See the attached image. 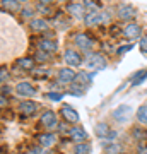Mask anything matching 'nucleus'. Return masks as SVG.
<instances>
[{"instance_id": "nucleus-16", "label": "nucleus", "mask_w": 147, "mask_h": 154, "mask_svg": "<svg viewBox=\"0 0 147 154\" xmlns=\"http://www.w3.org/2000/svg\"><path fill=\"white\" fill-rule=\"evenodd\" d=\"M70 137L74 139V140H77V144H84L86 142V139H87V134L84 132L79 125H75V127H72L70 128Z\"/></svg>"}, {"instance_id": "nucleus-28", "label": "nucleus", "mask_w": 147, "mask_h": 154, "mask_svg": "<svg viewBox=\"0 0 147 154\" xmlns=\"http://www.w3.org/2000/svg\"><path fill=\"white\" fill-rule=\"evenodd\" d=\"M7 79H9V72H7L5 67H2V70H0V81H2V86H5Z\"/></svg>"}, {"instance_id": "nucleus-19", "label": "nucleus", "mask_w": 147, "mask_h": 154, "mask_svg": "<svg viewBox=\"0 0 147 154\" xmlns=\"http://www.w3.org/2000/svg\"><path fill=\"white\" fill-rule=\"evenodd\" d=\"M29 26H31V29H33V31L43 33V31H46V29H48V22L44 21V19H33Z\"/></svg>"}, {"instance_id": "nucleus-21", "label": "nucleus", "mask_w": 147, "mask_h": 154, "mask_svg": "<svg viewBox=\"0 0 147 154\" xmlns=\"http://www.w3.org/2000/svg\"><path fill=\"white\" fill-rule=\"evenodd\" d=\"M147 79V70H139L137 74L132 75V86H140Z\"/></svg>"}, {"instance_id": "nucleus-20", "label": "nucleus", "mask_w": 147, "mask_h": 154, "mask_svg": "<svg viewBox=\"0 0 147 154\" xmlns=\"http://www.w3.org/2000/svg\"><path fill=\"white\" fill-rule=\"evenodd\" d=\"M17 63H19V67H21L22 70L31 72V70L34 69V63H36V60H34V58H31V57H24V58H21Z\"/></svg>"}, {"instance_id": "nucleus-14", "label": "nucleus", "mask_w": 147, "mask_h": 154, "mask_svg": "<svg viewBox=\"0 0 147 154\" xmlns=\"http://www.w3.org/2000/svg\"><path fill=\"white\" fill-rule=\"evenodd\" d=\"M55 140H57V135L51 132H44V134H39L38 135V142L41 147H50V146H53Z\"/></svg>"}, {"instance_id": "nucleus-37", "label": "nucleus", "mask_w": 147, "mask_h": 154, "mask_svg": "<svg viewBox=\"0 0 147 154\" xmlns=\"http://www.w3.org/2000/svg\"><path fill=\"white\" fill-rule=\"evenodd\" d=\"M115 137H116V132H115V130H111V132H109V135H108V139H109V140H113Z\"/></svg>"}, {"instance_id": "nucleus-35", "label": "nucleus", "mask_w": 147, "mask_h": 154, "mask_svg": "<svg viewBox=\"0 0 147 154\" xmlns=\"http://www.w3.org/2000/svg\"><path fill=\"white\" fill-rule=\"evenodd\" d=\"M26 154H43V152H41V147H31Z\"/></svg>"}, {"instance_id": "nucleus-9", "label": "nucleus", "mask_w": 147, "mask_h": 154, "mask_svg": "<svg viewBox=\"0 0 147 154\" xmlns=\"http://www.w3.org/2000/svg\"><path fill=\"white\" fill-rule=\"evenodd\" d=\"M39 123L48 130V128H53L57 125V115H55V111H44L41 118H39Z\"/></svg>"}, {"instance_id": "nucleus-3", "label": "nucleus", "mask_w": 147, "mask_h": 154, "mask_svg": "<svg viewBox=\"0 0 147 154\" xmlns=\"http://www.w3.org/2000/svg\"><path fill=\"white\" fill-rule=\"evenodd\" d=\"M63 60L69 67H79L82 63V55L74 48H67L65 53H63Z\"/></svg>"}, {"instance_id": "nucleus-27", "label": "nucleus", "mask_w": 147, "mask_h": 154, "mask_svg": "<svg viewBox=\"0 0 147 154\" xmlns=\"http://www.w3.org/2000/svg\"><path fill=\"white\" fill-rule=\"evenodd\" d=\"M84 7H86L89 12H98V9H99L98 4H94V2H89V0H87V2H84Z\"/></svg>"}, {"instance_id": "nucleus-29", "label": "nucleus", "mask_w": 147, "mask_h": 154, "mask_svg": "<svg viewBox=\"0 0 147 154\" xmlns=\"http://www.w3.org/2000/svg\"><path fill=\"white\" fill-rule=\"evenodd\" d=\"M139 46H140V51H142V53H147V36H145V34L140 38V43H139Z\"/></svg>"}, {"instance_id": "nucleus-39", "label": "nucleus", "mask_w": 147, "mask_h": 154, "mask_svg": "<svg viewBox=\"0 0 147 154\" xmlns=\"http://www.w3.org/2000/svg\"><path fill=\"white\" fill-rule=\"evenodd\" d=\"M121 154H128V152H121Z\"/></svg>"}, {"instance_id": "nucleus-22", "label": "nucleus", "mask_w": 147, "mask_h": 154, "mask_svg": "<svg viewBox=\"0 0 147 154\" xmlns=\"http://www.w3.org/2000/svg\"><path fill=\"white\" fill-rule=\"evenodd\" d=\"M104 154H121V146L116 142H111L104 147Z\"/></svg>"}, {"instance_id": "nucleus-13", "label": "nucleus", "mask_w": 147, "mask_h": 154, "mask_svg": "<svg viewBox=\"0 0 147 154\" xmlns=\"http://www.w3.org/2000/svg\"><path fill=\"white\" fill-rule=\"evenodd\" d=\"M17 94H21V96H26V98H29V96H34V93H36V89L33 88V84H29V82H19L17 84V88H16Z\"/></svg>"}, {"instance_id": "nucleus-10", "label": "nucleus", "mask_w": 147, "mask_h": 154, "mask_svg": "<svg viewBox=\"0 0 147 154\" xmlns=\"http://www.w3.org/2000/svg\"><path fill=\"white\" fill-rule=\"evenodd\" d=\"M60 111H62V116H63L67 122H70V123H77V122H79V113H77L70 105H63Z\"/></svg>"}, {"instance_id": "nucleus-18", "label": "nucleus", "mask_w": 147, "mask_h": 154, "mask_svg": "<svg viewBox=\"0 0 147 154\" xmlns=\"http://www.w3.org/2000/svg\"><path fill=\"white\" fill-rule=\"evenodd\" d=\"M109 127L106 125V123H98V125H94V134L98 135L99 139H108L109 135Z\"/></svg>"}, {"instance_id": "nucleus-11", "label": "nucleus", "mask_w": 147, "mask_h": 154, "mask_svg": "<svg viewBox=\"0 0 147 154\" xmlns=\"http://www.w3.org/2000/svg\"><path fill=\"white\" fill-rule=\"evenodd\" d=\"M116 14L123 21H130L132 17H133V7L130 4H120L118 9H116Z\"/></svg>"}, {"instance_id": "nucleus-15", "label": "nucleus", "mask_w": 147, "mask_h": 154, "mask_svg": "<svg viewBox=\"0 0 147 154\" xmlns=\"http://www.w3.org/2000/svg\"><path fill=\"white\" fill-rule=\"evenodd\" d=\"M36 110H38V105H36L34 101H22L21 105H19V111L26 116L36 113Z\"/></svg>"}, {"instance_id": "nucleus-8", "label": "nucleus", "mask_w": 147, "mask_h": 154, "mask_svg": "<svg viewBox=\"0 0 147 154\" xmlns=\"http://www.w3.org/2000/svg\"><path fill=\"white\" fill-rule=\"evenodd\" d=\"M130 113H132L130 105H120L113 111V116H115V120H118V122H127L130 118Z\"/></svg>"}, {"instance_id": "nucleus-38", "label": "nucleus", "mask_w": 147, "mask_h": 154, "mask_svg": "<svg viewBox=\"0 0 147 154\" xmlns=\"http://www.w3.org/2000/svg\"><path fill=\"white\" fill-rule=\"evenodd\" d=\"M5 96H2V98H0V105H2V108H4V106H5Z\"/></svg>"}, {"instance_id": "nucleus-34", "label": "nucleus", "mask_w": 147, "mask_h": 154, "mask_svg": "<svg viewBox=\"0 0 147 154\" xmlns=\"http://www.w3.org/2000/svg\"><path fill=\"white\" fill-rule=\"evenodd\" d=\"M137 152H139V154H147V146L139 144V146H137Z\"/></svg>"}, {"instance_id": "nucleus-24", "label": "nucleus", "mask_w": 147, "mask_h": 154, "mask_svg": "<svg viewBox=\"0 0 147 154\" xmlns=\"http://www.w3.org/2000/svg\"><path fill=\"white\" fill-rule=\"evenodd\" d=\"M75 154H91V146L87 142L75 144Z\"/></svg>"}, {"instance_id": "nucleus-12", "label": "nucleus", "mask_w": 147, "mask_h": 154, "mask_svg": "<svg viewBox=\"0 0 147 154\" xmlns=\"http://www.w3.org/2000/svg\"><path fill=\"white\" fill-rule=\"evenodd\" d=\"M75 72L72 70L70 67H63V69H60L58 70V79H60L63 84H69V82H74L75 81Z\"/></svg>"}, {"instance_id": "nucleus-32", "label": "nucleus", "mask_w": 147, "mask_h": 154, "mask_svg": "<svg viewBox=\"0 0 147 154\" xmlns=\"http://www.w3.org/2000/svg\"><path fill=\"white\" fill-rule=\"evenodd\" d=\"M4 5L9 7V9H21V5H19L17 2H14V0H5V2H4Z\"/></svg>"}, {"instance_id": "nucleus-25", "label": "nucleus", "mask_w": 147, "mask_h": 154, "mask_svg": "<svg viewBox=\"0 0 147 154\" xmlns=\"http://www.w3.org/2000/svg\"><path fill=\"white\" fill-rule=\"evenodd\" d=\"M132 50H133V45L132 43H128V45H125V46H120V48L116 50V55H125L127 51H132Z\"/></svg>"}, {"instance_id": "nucleus-33", "label": "nucleus", "mask_w": 147, "mask_h": 154, "mask_svg": "<svg viewBox=\"0 0 147 154\" xmlns=\"http://www.w3.org/2000/svg\"><path fill=\"white\" fill-rule=\"evenodd\" d=\"M21 16L22 17H31V16H34V12L29 9V7H26V9H21Z\"/></svg>"}, {"instance_id": "nucleus-6", "label": "nucleus", "mask_w": 147, "mask_h": 154, "mask_svg": "<svg viewBox=\"0 0 147 154\" xmlns=\"http://www.w3.org/2000/svg\"><path fill=\"white\" fill-rule=\"evenodd\" d=\"M74 43L79 46V48H82V50H89L91 46H93V38L89 36V34H86V33H77L75 36H74Z\"/></svg>"}, {"instance_id": "nucleus-1", "label": "nucleus", "mask_w": 147, "mask_h": 154, "mask_svg": "<svg viewBox=\"0 0 147 154\" xmlns=\"http://www.w3.org/2000/svg\"><path fill=\"white\" fill-rule=\"evenodd\" d=\"M89 84H91V77L87 72H79L75 75V81L72 84V89H70V94H77V96H82L84 91L89 88Z\"/></svg>"}, {"instance_id": "nucleus-7", "label": "nucleus", "mask_w": 147, "mask_h": 154, "mask_svg": "<svg viewBox=\"0 0 147 154\" xmlns=\"http://www.w3.org/2000/svg\"><path fill=\"white\" fill-rule=\"evenodd\" d=\"M67 12H69L72 17H77V19H82V17L87 16L84 4H75V2H70V4L67 5Z\"/></svg>"}, {"instance_id": "nucleus-36", "label": "nucleus", "mask_w": 147, "mask_h": 154, "mask_svg": "<svg viewBox=\"0 0 147 154\" xmlns=\"http://www.w3.org/2000/svg\"><path fill=\"white\" fill-rule=\"evenodd\" d=\"M9 91H11L9 86H2V96H5V93H9Z\"/></svg>"}, {"instance_id": "nucleus-26", "label": "nucleus", "mask_w": 147, "mask_h": 154, "mask_svg": "<svg viewBox=\"0 0 147 154\" xmlns=\"http://www.w3.org/2000/svg\"><path fill=\"white\" fill-rule=\"evenodd\" d=\"M50 58V53H46V51H41V50H39L38 53H36V58H34V60L36 62H46Z\"/></svg>"}, {"instance_id": "nucleus-5", "label": "nucleus", "mask_w": 147, "mask_h": 154, "mask_svg": "<svg viewBox=\"0 0 147 154\" xmlns=\"http://www.w3.org/2000/svg\"><path fill=\"white\" fill-rule=\"evenodd\" d=\"M142 29L139 24H135V22H128L125 28H123V36L128 39H135V38H142Z\"/></svg>"}, {"instance_id": "nucleus-23", "label": "nucleus", "mask_w": 147, "mask_h": 154, "mask_svg": "<svg viewBox=\"0 0 147 154\" xmlns=\"http://www.w3.org/2000/svg\"><path fill=\"white\" fill-rule=\"evenodd\" d=\"M137 120L140 122V123H144V125H147V106H140L139 108V111H137Z\"/></svg>"}, {"instance_id": "nucleus-31", "label": "nucleus", "mask_w": 147, "mask_h": 154, "mask_svg": "<svg viewBox=\"0 0 147 154\" xmlns=\"http://www.w3.org/2000/svg\"><path fill=\"white\" fill-rule=\"evenodd\" d=\"M133 137H135L137 140H140V139L145 137V132H144L142 128H133Z\"/></svg>"}, {"instance_id": "nucleus-4", "label": "nucleus", "mask_w": 147, "mask_h": 154, "mask_svg": "<svg viewBox=\"0 0 147 154\" xmlns=\"http://www.w3.org/2000/svg\"><path fill=\"white\" fill-rule=\"evenodd\" d=\"M108 21V14H101V12H89L84 17V24L86 26H96V24H103Z\"/></svg>"}, {"instance_id": "nucleus-30", "label": "nucleus", "mask_w": 147, "mask_h": 154, "mask_svg": "<svg viewBox=\"0 0 147 154\" xmlns=\"http://www.w3.org/2000/svg\"><path fill=\"white\" fill-rule=\"evenodd\" d=\"M46 98H50L51 101H60V99L63 98V94H60V93H46Z\"/></svg>"}, {"instance_id": "nucleus-2", "label": "nucleus", "mask_w": 147, "mask_h": 154, "mask_svg": "<svg viewBox=\"0 0 147 154\" xmlns=\"http://www.w3.org/2000/svg\"><path fill=\"white\" fill-rule=\"evenodd\" d=\"M87 69L91 70H103L106 67V58H104L103 53H91L87 57Z\"/></svg>"}, {"instance_id": "nucleus-17", "label": "nucleus", "mask_w": 147, "mask_h": 154, "mask_svg": "<svg viewBox=\"0 0 147 154\" xmlns=\"http://www.w3.org/2000/svg\"><path fill=\"white\" fill-rule=\"evenodd\" d=\"M57 48H58V45L55 43L53 39H41V41H39V50H41V51L53 53V51H57Z\"/></svg>"}]
</instances>
